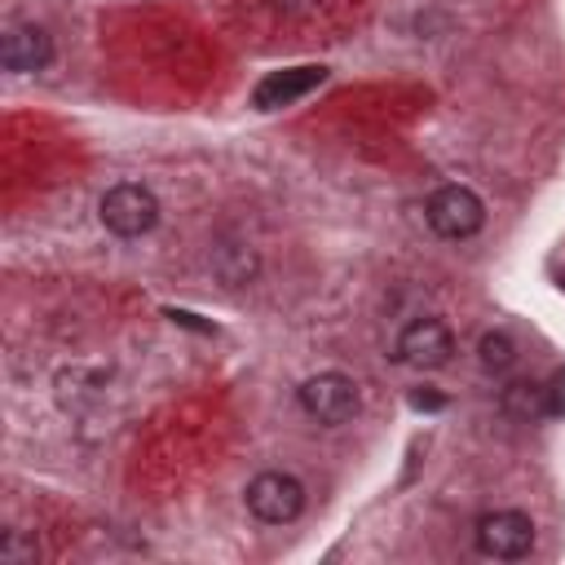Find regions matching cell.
Returning a JSON list of instances; mask_svg holds the SVG:
<instances>
[{
    "label": "cell",
    "mask_w": 565,
    "mask_h": 565,
    "mask_svg": "<svg viewBox=\"0 0 565 565\" xmlns=\"http://www.w3.org/2000/svg\"><path fill=\"white\" fill-rule=\"evenodd\" d=\"M154 221H159V199H154L146 185L124 181V185H110V190L102 194V225H106L110 234H119V238H141V234L154 230Z\"/></svg>",
    "instance_id": "obj_1"
},
{
    "label": "cell",
    "mask_w": 565,
    "mask_h": 565,
    "mask_svg": "<svg viewBox=\"0 0 565 565\" xmlns=\"http://www.w3.org/2000/svg\"><path fill=\"white\" fill-rule=\"evenodd\" d=\"M243 494H247V512H252L256 521H265V525H287V521H296L300 508H305V486H300L291 472H278V468L252 477Z\"/></svg>",
    "instance_id": "obj_2"
},
{
    "label": "cell",
    "mask_w": 565,
    "mask_h": 565,
    "mask_svg": "<svg viewBox=\"0 0 565 565\" xmlns=\"http://www.w3.org/2000/svg\"><path fill=\"white\" fill-rule=\"evenodd\" d=\"M428 225L441 234V238H472L481 225H486V203L468 190V185H441L428 207H424Z\"/></svg>",
    "instance_id": "obj_3"
},
{
    "label": "cell",
    "mask_w": 565,
    "mask_h": 565,
    "mask_svg": "<svg viewBox=\"0 0 565 565\" xmlns=\"http://www.w3.org/2000/svg\"><path fill=\"white\" fill-rule=\"evenodd\" d=\"M300 406L318 424L335 428V424H344V419L358 415V384L349 375H340V371H322V375H313V380L300 384Z\"/></svg>",
    "instance_id": "obj_4"
},
{
    "label": "cell",
    "mask_w": 565,
    "mask_h": 565,
    "mask_svg": "<svg viewBox=\"0 0 565 565\" xmlns=\"http://www.w3.org/2000/svg\"><path fill=\"white\" fill-rule=\"evenodd\" d=\"M477 552L481 556H494V561H516L534 547V521L516 508H503V512H486L477 521Z\"/></svg>",
    "instance_id": "obj_5"
},
{
    "label": "cell",
    "mask_w": 565,
    "mask_h": 565,
    "mask_svg": "<svg viewBox=\"0 0 565 565\" xmlns=\"http://www.w3.org/2000/svg\"><path fill=\"white\" fill-rule=\"evenodd\" d=\"M450 353H455V335H450V327L441 318H415L397 335V358L411 362V366H419V371L446 366Z\"/></svg>",
    "instance_id": "obj_6"
},
{
    "label": "cell",
    "mask_w": 565,
    "mask_h": 565,
    "mask_svg": "<svg viewBox=\"0 0 565 565\" xmlns=\"http://www.w3.org/2000/svg\"><path fill=\"white\" fill-rule=\"evenodd\" d=\"M322 79H327V66H287V71H269V75L256 84L252 106H256V110L291 106V102H300L305 93H313Z\"/></svg>",
    "instance_id": "obj_7"
},
{
    "label": "cell",
    "mask_w": 565,
    "mask_h": 565,
    "mask_svg": "<svg viewBox=\"0 0 565 565\" xmlns=\"http://www.w3.org/2000/svg\"><path fill=\"white\" fill-rule=\"evenodd\" d=\"M0 57L9 71H44L53 57V40L44 26H9L0 40Z\"/></svg>",
    "instance_id": "obj_8"
},
{
    "label": "cell",
    "mask_w": 565,
    "mask_h": 565,
    "mask_svg": "<svg viewBox=\"0 0 565 565\" xmlns=\"http://www.w3.org/2000/svg\"><path fill=\"white\" fill-rule=\"evenodd\" d=\"M512 362H516V349H512V340H508L503 331L481 335V366H486V371H508Z\"/></svg>",
    "instance_id": "obj_9"
},
{
    "label": "cell",
    "mask_w": 565,
    "mask_h": 565,
    "mask_svg": "<svg viewBox=\"0 0 565 565\" xmlns=\"http://www.w3.org/2000/svg\"><path fill=\"white\" fill-rule=\"evenodd\" d=\"M35 556H40V547L22 530H9L0 539V565H35Z\"/></svg>",
    "instance_id": "obj_10"
},
{
    "label": "cell",
    "mask_w": 565,
    "mask_h": 565,
    "mask_svg": "<svg viewBox=\"0 0 565 565\" xmlns=\"http://www.w3.org/2000/svg\"><path fill=\"white\" fill-rule=\"evenodd\" d=\"M411 406H441L437 393H411Z\"/></svg>",
    "instance_id": "obj_11"
},
{
    "label": "cell",
    "mask_w": 565,
    "mask_h": 565,
    "mask_svg": "<svg viewBox=\"0 0 565 565\" xmlns=\"http://www.w3.org/2000/svg\"><path fill=\"white\" fill-rule=\"evenodd\" d=\"M561 291H565V274H561Z\"/></svg>",
    "instance_id": "obj_12"
}]
</instances>
